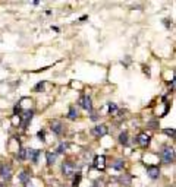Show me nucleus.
<instances>
[{
  "mask_svg": "<svg viewBox=\"0 0 176 187\" xmlns=\"http://www.w3.org/2000/svg\"><path fill=\"white\" fill-rule=\"evenodd\" d=\"M160 160L163 164H172L175 161V149L173 146H163L160 151Z\"/></svg>",
  "mask_w": 176,
  "mask_h": 187,
  "instance_id": "nucleus-1",
  "label": "nucleus"
},
{
  "mask_svg": "<svg viewBox=\"0 0 176 187\" xmlns=\"http://www.w3.org/2000/svg\"><path fill=\"white\" fill-rule=\"evenodd\" d=\"M78 104L81 105L84 110H88V111L93 110V101H91L90 95H81L79 99H78Z\"/></svg>",
  "mask_w": 176,
  "mask_h": 187,
  "instance_id": "nucleus-2",
  "label": "nucleus"
},
{
  "mask_svg": "<svg viewBox=\"0 0 176 187\" xmlns=\"http://www.w3.org/2000/svg\"><path fill=\"white\" fill-rule=\"evenodd\" d=\"M0 176H2V180L3 181H9L12 178V168L11 165L7 164H3L0 167Z\"/></svg>",
  "mask_w": 176,
  "mask_h": 187,
  "instance_id": "nucleus-3",
  "label": "nucleus"
},
{
  "mask_svg": "<svg viewBox=\"0 0 176 187\" xmlns=\"http://www.w3.org/2000/svg\"><path fill=\"white\" fill-rule=\"evenodd\" d=\"M62 171H63L65 177H72L73 176V172H75V165L72 164L71 161H66V162H63Z\"/></svg>",
  "mask_w": 176,
  "mask_h": 187,
  "instance_id": "nucleus-4",
  "label": "nucleus"
},
{
  "mask_svg": "<svg viewBox=\"0 0 176 187\" xmlns=\"http://www.w3.org/2000/svg\"><path fill=\"white\" fill-rule=\"evenodd\" d=\"M147 176H148L151 180H157L160 177V168L157 165H148V167H147Z\"/></svg>",
  "mask_w": 176,
  "mask_h": 187,
  "instance_id": "nucleus-5",
  "label": "nucleus"
},
{
  "mask_svg": "<svg viewBox=\"0 0 176 187\" xmlns=\"http://www.w3.org/2000/svg\"><path fill=\"white\" fill-rule=\"evenodd\" d=\"M107 132H109V129H107L106 124H99V126H95L91 130V133H93L94 136H97V138H101V136L107 135Z\"/></svg>",
  "mask_w": 176,
  "mask_h": 187,
  "instance_id": "nucleus-6",
  "label": "nucleus"
},
{
  "mask_svg": "<svg viewBox=\"0 0 176 187\" xmlns=\"http://www.w3.org/2000/svg\"><path fill=\"white\" fill-rule=\"evenodd\" d=\"M50 127H51V132L56 133V135H62L63 133V124L59 120H53L50 123Z\"/></svg>",
  "mask_w": 176,
  "mask_h": 187,
  "instance_id": "nucleus-7",
  "label": "nucleus"
},
{
  "mask_svg": "<svg viewBox=\"0 0 176 187\" xmlns=\"http://www.w3.org/2000/svg\"><path fill=\"white\" fill-rule=\"evenodd\" d=\"M40 156V151L38 149H27V158L33 162H37Z\"/></svg>",
  "mask_w": 176,
  "mask_h": 187,
  "instance_id": "nucleus-8",
  "label": "nucleus"
},
{
  "mask_svg": "<svg viewBox=\"0 0 176 187\" xmlns=\"http://www.w3.org/2000/svg\"><path fill=\"white\" fill-rule=\"evenodd\" d=\"M137 142L141 145V146H148L150 145V136L147 133H139L137 136Z\"/></svg>",
  "mask_w": 176,
  "mask_h": 187,
  "instance_id": "nucleus-9",
  "label": "nucleus"
},
{
  "mask_svg": "<svg viewBox=\"0 0 176 187\" xmlns=\"http://www.w3.org/2000/svg\"><path fill=\"white\" fill-rule=\"evenodd\" d=\"M33 116H34V113H33V110H27V111H24V114H22V126L25 127L31 121V118H33Z\"/></svg>",
  "mask_w": 176,
  "mask_h": 187,
  "instance_id": "nucleus-10",
  "label": "nucleus"
},
{
  "mask_svg": "<svg viewBox=\"0 0 176 187\" xmlns=\"http://www.w3.org/2000/svg\"><path fill=\"white\" fill-rule=\"evenodd\" d=\"M19 181L24 183V184H28V183L31 181V172L27 170L21 171V174H19Z\"/></svg>",
  "mask_w": 176,
  "mask_h": 187,
  "instance_id": "nucleus-11",
  "label": "nucleus"
},
{
  "mask_svg": "<svg viewBox=\"0 0 176 187\" xmlns=\"http://www.w3.org/2000/svg\"><path fill=\"white\" fill-rule=\"evenodd\" d=\"M46 158H47V164L49 165H53L56 162V158H57V154L53 152V151H49L46 152Z\"/></svg>",
  "mask_w": 176,
  "mask_h": 187,
  "instance_id": "nucleus-12",
  "label": "nucleus"
},
{
  "mask_svg": "<svg viewBox=\"0 0 176 187\" xmlns=\"http://www.w3.org/2000/svg\"><path fill=\"white\" fill-rule=\"evenodd\" d=\"M119 183L123 184V186H131L132 176H121V177H119Z\"/></svg>",
  "mask_w": 176,
  "mask_h": 187,
  "instance_id": "nucleus-13",
  "label": "nucleus"
},
{
  "mask_svg": "<svg viewBox=\"0 0 176 187\" xmlns=\"http://www.w3.org/2000/svg\"><path fill=\"white\" fill-rule=\"evenodd\" d=\"M104 161H106V156L104 155H101V156H97L95 161H94V164L97 168H104Z\"/></svg>",
  "mask_w": 176,
  "mask_h": 187,
  "instance_id": "nucleus-14",
  "label": "nucleus"
},
{
  "mask_svg": "<svg viewBox=\"0 0 176 187\" xmlns=\"http://www.w3.org/2000/svg\"><path fill=\"white\" fill-rule=\"evenodd\" d=\"M78 117V111L75 107H71L69 108V113H68V118H71V120H75Z\"/></svg>",
  "mask_w": 176,
  "mask_h": 187,
  "instance_id": "nucleus-15",
  "label": "nucleus"
},
{
  "mask_svg": "<svg viewBox=\"0 0 176 187\" xmlns=\"http://www.w3.org/2000/svg\"><path fill=\"white\" fill-rule=\"evenodd\" d=\"M123 167H125V161L123 160H116L115 161V164H113V168L115 170H123Z\"/></svg>",
  "mask_w": 176,
  "mask_h": 187,
  "instance_id": "nucleus-16",
  "label": "nucleus"
},
{
  "mask_svg": "<svg viewBox=\"0 0 176 187\" xmlns=\"http://www.w3.org/2000/svg\"><path fill=\"white\" fill-rule=\"evenodd\" d=\"M119 143L123 145V146H126V145H128V133L126 132L121 133V136H119Z\"/></svg>",
  "mask_w": 176,
  "mask_h": 187,
  "instance_id": "nucleus-17",
  "label": "nucleus"
},
{
  "mask_svg": "<svg viewBox=\"0 0 176 187\" xmlns=\"http://www.w3.org/2000/svg\"><path fill=\"white\" fill-rule=\"evenodd\" d=\"M18 158L21 161H24V160H27V149L25 148H19V152H18Z\"/></svg>",
  "mask_w": 176,
  "mask_h": 187,
  "instance_id": "nucleus-18",
  "label": "nucleus"
},
{
  "mask_svg": "<svg viewBox=\"0 0 176 187\" xmlns=\"http://www.w3.org/2000/svg\"><path fill=\"white\" fill-rule=\"evenodd\" d=\"M66 148H68V145H66V143L63 142V143H60V145H59V148H57V151H55V152H56V154H65Z\"/></svg>",
  "mask_w": 176,
  "mask_h": 187,
  "instance_id": "nucleus-19",
  "label": "nucleus"
},
{
  "mask_svg": "<svg viewBox=\"0 0 176 187\" xmlns=\"http://www.w3.org/2000/svg\"><path fill=\"white\" fill-rule=\"evenodd\" d=\"M79 181H81V172H77V177H75V180H73V184H72V186H73V187H78Z\"/></svg>",
  "mask_w": 176,
  "mask_h": 187,
  "instance_id": "nucleus-20",
  "label": "nucleus"
},
{
  "mask_svg": "<svg viewBox=\"0 0 176 187\" xmlns=\"http://www.w3.org/2000/svg\"><path fill=\"white\" fill-rule=\"evenodd\" d=\"M117 111V105L113 102H109V113H116Z\"/></svg>",
  "mask_w": 176,
  "mask_h": 187,
  "instance_id": "nucleus-21",
  "label": "nucleus"
},
{
  "mask_svg": "<svg viewBox=\"0 0 176 187\" xmlns=\"http://www.w3.org/2000/svg\"><path fill=\"white\" fill-rule=\"evenodd\" d=\"M165 133L167 136H170V138H175V130L173 129H165Z\"/></svg>",
  "mask_w": 176,
  "mask_h": 187,
  "instance_id": "nucleus-22",
  "label": "nucleus"
},
{
  "mask_svg": "<svg viewBox=\"0 0 176 187\" xmlns=\"http://www.w3.org/2000/svg\"><path fill=\"white\" fill-rule=\"evenodd\" d=\"M37 136H38L40 140H43V142H46V133H44L43 130H40V132L37 133Z\"/></svg>",
  "mask_w": 176,
  "mask_h": 187,
  "instance_id": "nucleus-23",
  "label": "nucleus"
},
{
  "mask_svg": "<svg viewBox=\"0 0 176 187\" xmlns=\"http://www.w3.org/2000/svg\"><path fill=\"white\" fill-rule=\"evenodd\" d=\"M34 91H44V82H40L38 85H35Z\"/></svg>",
  "mask_w": 176,
  "mask_h": 187,
  "instance_id": "nucleus-24",
  "label": "nucleus"
},
{
  "mask_svg": "<svg viewBox=\"0 0 176 187\" xmlns=\"http://www.w3.org/2000/svg\"><path fill=\"white\" fill-rule=\"evenodd\" d=\"M91 120H93V121L99 120V117H97V114H95V113H91Z\"/></svg>",
  "mask_w": 176,
  "mask_h": 187,
  "instance_id": "nucleus-25",
  "label": "nucleus"
},
{
  "mask_svg": "<svg viewBox=\"0 0 176 187\" xmlns=\"http://www.w3.org/2000/svg\"><path fill=\"white\" fill-rule=\"evenodd\" d=\"M165 23H166V27H167V28H169V27H172V22H170V21H167V19H166V21H165Z\"/></svg>",
  "mask_w": 176,
  "mask_h": 187,
  "instance_id": "nucleus-26",
  "label": "nucleus"
}]
</instances>
